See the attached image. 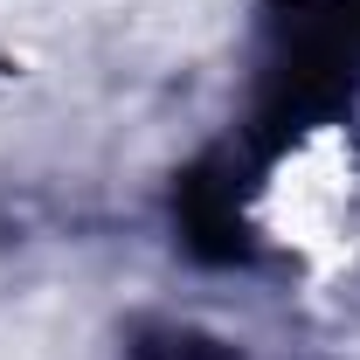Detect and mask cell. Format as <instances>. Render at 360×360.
Here are the masks:
<instances>
[{
  "label": "cell",
  "instance_id": "6da1fadb",
  "mask_svg": "<svg viewBox=\"0 0 360 360\" xmlns=\"http://www.w3.org/2000/svg\"><path fill=\"white\" fill-rule=\"evenodd\" d=\"M250 222L277 257L305 270L347 264L360 250V146L333 125L291 139L257 180Z\"/></svg>",
  "mask_w": 360,
  "mask_h": 360
}]
</instances>
